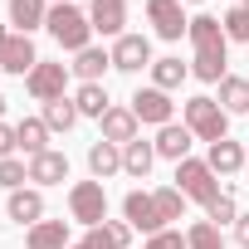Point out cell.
<instances>
[{"label":"cell","mask_w":249,"mask_h":249,"mask_svg":"<svg viewBox=\"0 0 249 249\" xmlns=\"http://www.w3.org/2000/svg\"><path fill=\"white\" fill-rule=\"evenodd\" d=\"M191 127H186V122H166V127H157V157H166V161H186L191 157Z\"/></svg>","instance_id":"obj_13"},{"label":"cell","mask_w":249,"mask_h":249,"mask_svg":"<svg viewBox=\"0 0 249 249\" xmlns=\"http://www.w3.org/2000/svg\"><path fill=\"white\" fill-rule=\"evenodd\" d=\"M69 54H83L88 49V39H93V20H88V10H78V5H49V25H44Z\"/></svg>","instance_id":"obj_2"},{"label":"cell","mask_w":249,"mask_h":249,"mask_svg":"<svg viewBox=\"0 0 249 249\" xmlns=\"http://www.w3.org/2000/svg\"><path fill=\"white\" fill-rule=\"evenodd\" d=\"M205 220L220 230V225H230V220H239V210H234V196H220V200H210L205 205Z\"/></svg>","instance_id":"obj_33"},{"label":"cell","mask_w":249,"mask_h":249,"mask_svg":"<svg viewBox=\"0 0 249 249\" xmlns=\"http://www.w3.org/2000/svg\"><path fill=\"white\" fill-rule=\"evenodd\" d=\"M30 181H35V191L69 181V157H64V152H39V157H30Z\"/></svg>","instance_id":"obj_15"},{"label":"cell","mask_w":249,"mask_h":249,"mask_svg":"<svg viewBox=\"0 0 249 249\" xmlns=\"http://www.w3.org/2000/svg\"><path fill=\"white\" fill-rule=\"evenodd\" d=\"M239 5H249V0H239Z\"/></svg>","instance_id":"obj_40"},{"label":"cell","mask_w":249,"mask_h":249,"mask_svg":"<svg viewBox=\"0 0 249 249\" xmlns=\"http://www.w3.org/2000/svg\"><path fill=\"white\" fill-rule=\"evenodd\" d=\"M73 122H78V107H73V98L44 103V127H49V132H69Z\"/></svg>","instance_id":"obj_27"},{"label":"cell","mask_w":249,"mask_h":249,"mask_svg":"<svg viewBox=\"0 0 249 249\" xmlns=\"http://www.w3.org/2000/svg\"><path fill=\"white\" fill-rule=\"evenodd\" d=\"M69 215L83 220L88 230H98V225L107 220V191H103V181H78V186H69Z\"/></svg>","instance_id":"obj_5"},{"label":"cell","mask_w":249,"mask_h":249,"mask_svg":"<svg viewBox=\"0 0 249 249\" xmlns=\"http://www.w3.org/2000/svg\"><path fill=\"white\" fill-rule=\"evenodd\" d=\"M25 181H30V166H25V161H15V157L0 161V186H5V191H20Z\"/></svg>","instance_id":"obj_32"},{"label":"cell","mask_w":249,"mask_h":249,"mask_svg":"<svg viewBox=\"0 0 249 249\" xmlns=\"http://www.w3.org/2000/svg\"><path fill=\"white\" fill-rule=\"evenodd\" d=\"M152 200H157V210H161V220H181V215H186V196H181L176 186H161V191H157Z\"/></svg>","instance_id":"obj_31"},{"label":"cell","mask_w":249,"mask_h":249,"mask_svg":"<svg viewBox=\"0 0 249 249\" xmlns=\"http://www.w3.org/2000/svg\"><path fill=\"white\" fill-rule=\"evenodd\" d=\"M0 122H5V98H0Z\"/></svg>","instance_id":"obj_38"},{"label":"cell","mask_w":249,"mask_h":249,"mask_svg":"<svg viewBox=\"0 0 249 249\" xmlns=\"http://www.w3.org/2000/svg\"><path fill=\"white\" fill-rule=\"evenodd\" d=\"M220 25H225V39H239V44H249V5H230Z\"/></svg>","instance_id":"obj_30"},{"label":"cell","mask_w":249,"mask_h":249,"mask_svg":"<svg viewBox=\"0 0 249 249\" xmlns=\"http://www.w3.org/2000/svg\"><path fill=\"white\" fill-rule=\"evenodd\" d=\"M205 161H210V171H215V176H234V171H244L249 152H244L239 142H230V137H225V142H210V157H205Z\"/></svg>","instance_id":"obj_16"},{"label":"cell","mask_w":249,"mask_h":249,"mask_svg":"<svg viewBox=\"0 0 249 249\" xmlns=\"http://www.w3.org/2000/svg\"><path fill=\"white\" fill-rule=\"evenodd\" d=\"M132 225L127 220H103L98 230H88V249H127Z\"/></svg>","instance_id":"obj_20"},{"label":"cell","mask_w":249,"mask_h":249,"mask_svg":"<svg viewBox=\"0 0 249 249\" xmlns=\"http://www.w3.org/2000/svg\"><path fill=\"white\" fill-rule=\"evenodd\" d=\"M83 83H103V69H112V54H103V49H83V54H73V64H69Z\"/></svg>","instance_id":"obj_23"},{"label":"cell","mask_w":249,"mask_h":249,"mask_svg":"<svg viewBox=\"0 0 249 249\" xmlns=\"http://www.w3.org/2000/svg\"><path fill=\"white\" fill-rule=\"evenodd\" d=\"M15 142H20V152H30V157L49 152V147H44V142H49V127H44V117H25L20 127H15Z\"/></svg>","instance_id":"obj_26"},{"label":"cell","mask_w":249,"mask_h":249,"mask_svg":"<svg viewBox=\"0 0 249 249\" xmlns=\"http://www.w3.org/2000/svg\"><path fill=\"white\" fill-rule=\"evenodd\" d=\"M15 147H20V142H15V127H5V122H0V161H5Z\"/></svg>","instance_id":"obj_35"},{"label":"cell","mask_w":249,"mask_h":249,"mask_svg":"<svg viewBox=\"0 0 249 249\" xmlns=\"http://www.w3.org/2000/svg\"><path fill=\"white\" fill-rule=\"evenodd\" d=\"M230 117L234 112H249V78H239V73H225L220 78V98H215Z\"/></svg>","instance_id":"obj_21"},{"label":"cell","mask_w":249,"mask_h":249,"mask_svg":"<svg viewBox=\"0 0 249 249\" xmlns=\"http://www.w3.org/2000/svg\"><path fill=\"white\" fill-rule=\"evenodd\" d=\"M69 249H88V239H78V244H69Z\"/></svg>","instance_id":"obj_37"},{"label":"cell","mask_w":249,"mask_h":249,"mask_svg":"<svg viewBox=\"0 0 249 249\" xmlns=\"http://www.w3.org/2000/svg\"><path fill=\"white\" fill-rule=\"evenodd\" d=\"M147 20H152V30H157L161 39H181V35L191 30L181 0H147Z\"/></svg>","instance_id":"obj_11"},{"label":"cell","mask_w":249,"mask_h":249,"mask_svg":"<svg viewBox=\"0 0 249 249\" xmlns=\"http://www.w3.org/2000/svg\"><path fill=\"white\" fill-rule=\"evenodd\" d=\"M88 171H93V181H107V176H117L122 171V147H112V142H93L88 147Z\"/></svg>","instance_id":"obj_17"},{"label":"cell","mask_w":249,"mask_h":249,"mask_svg":"<svg viewBox=\"0 0 249 249\" xmlns=\"http://www.w3.org/2000/svg\"><path fill=\"white\" fill-rule=\"evenodd\" d=\"M181 5H196V0H181Z\"/></svg>","instance_id":"obj_39"},{"label":"cell","mask_w":249,"mask_h":249,"mask_svg":"<svg viewBox=\"0 0 249 249\" xmlns=\"http://www.w3.org/2000/svg\"><path fill=\"white\" fill-rule=\"evenodd\" d=\"M137 112L132 107H107L103 112V142H112V147H127V142H137Z\"/></svg>","instance_id":"obj_12"},{"label":"cell","mask_w":249,"mask_h":249,"mask_svg":"<svg viewBox=\"0 0 249 249\" xmlns=\"http://www.w3.org/2000/svg\"><path fill=\"white\" fill-rule=\"evenodd\" d=\"M122 215H127V225H132V230H142L147 239L166 230V220H161L157 200H152V196H142V191H127V200H122Z\"/></svg>","instance_id":"obj_9"},{"label":"cell","mask_w":249,"mask_h":249,"mask_svg":"<svg viewBox=\"0 0 249 249\" xmlns=\"http://www.w3.org/2000/svg\"><path fill=\"white\" fill-rule=\"evenodd\" d=\"M88 20L98 35H117L122 39V25H127V0H93L88 5Z\"/></svg>","instance_id":"obj_14"},{"label":"cell","mask_w":249,"mask_h":249,"mask_svg":"<svg viewBox=\"0 0 249 249\" xmlns=\"http://www.w3.org/2000/svg\"><path fill=\"white\" fill-rule=\"evenodd\" d=\"M186 249H225V234L210 225V220H196L186 230Z\"/></svg>","instance_id":"obj_29"},{"label":"cell","mask_w":249,"mask_h":249,"mask_svg":"<svg viewBox=\"0 0 249 249\" xmlns=\"http://www.w3.org/2000/svg\"><path fill=\"white\" fill-rule=\"evenodd\" d=\"M25 244L30 249H69V225L64 220H39V225H30Z\"/></svg>","instance_id":"obj_19"},{"label":"cell","mask_w":249,"mask_h":249,"mask_svg":"<svg viewBox=\"0 0 249 249\" xmlns=\"http://www.w3.org/2000/svg\"><path fill=\"white\" fill-rule=\"evenodd\" d=\"M132 112H137V122H152V127H166L171 122V112H176V103H171V93L166 88H137L132 93Z\"/></svg>","instance_id":"obj_7"},{"label":"cell","mask_w":249,"mask_h":249,"mask_svg":"<svg viewBox=\"0 0 249 249\" xmlns=\"http://www.w3.org/2000/svg\"><path fill=\"white\" fill-rule=\"evenodd\" d=\"M152 161H157V147H152V142H142V137L122 147V171H127V176H137V181L152 171Z\"/></svg>","instance_id":"obj_24"},{"label":"cell","mask_w":249,"mask_h":249,"mask_svg":"<svg viewBox=\"0 0 249 249\" xmlns=\"http://www.w3.org/2000/svg\"><path fill=\"white\" fill-rule=\"evenodd\" d=\"M64 83H69V64H35L30 73H25V88H30V98L35 103H59L64 98Z\"/></svg>","instance_id":"obj_6"},{"label":"cell","mask_w":249,"mask_h":249,"mask_svg":"<svg viewBox=\"0 0 249 249\" xmlns=\"http://www.w3.org/2000/svg\"><path fill=\"white\" fill-rule=\"evenodd\" d=\"M234 239L249 249V215H239V220H234Z\"/></svg>","instance_id":"obj_36"},{"label":"cell","mask_w":249,"mask_h":249,"mask_svg":"<svg viewBox=\"0 0 249 249\" xmlns=\"http://www.w3.org/2000/svg\"><path fill=\"white\" fill-rule=\"evenodd\" d=\"M157 59H152V44H147V35H122L117 44H112V69H122V73H142V69H152Z\"/></svg>","instance_id":"obj_10"},{"label":"cell","mask_w":249,"mask_h":249,"mask_svg":"<svg viewBox=\"0 0 249 249\" xmlns=\"http://www.w3.org/2000/svg\"><path fill=\"white\" fill-rule=\"evenodd\" d=\"M39 64L30 35H10V30H0V73H30Z\"/></svg>","instance_id":"obj_8"},{"label":"cell","mask_w":249,"mask_h":249,"mask_svg":"<svg viewBox=\"0 0 249 249\" xmlns=\"http://www.w3.org/2000/svg\"><path fill=\"white\" fill-rule=\"evenodd\" d=\"M244 171H249V161H244Z\"/></svg>","instance_id":"obj_42"},{"label":"cell","mask_w":249,"mask_h":249,"mask_svg":"<svg viewBox=\"0 0 249 249\" xmlns=\"http://www.w3.org/2000/svg\"><path fill=\"white\" fill-rule=\"evenodd\" d=\"M147 249H186V234L161 230V234H152V239H147Z\"/></svg>","instance_id":"obj_34"},{"label":"cell","mask_w":249,"mask_h":249,"mask_svg":"<svg viewBox=\"0 0 249 249\" xmlns=\"http://www.w3.org/2000/svg\"><path fill=\"white\" fill-rule=\"evenodd\" d=\"M59 5H69V0H59Z\"/></svg>","instance_id":"obj_41"},{"label":"cell","mask_w":249,"mask_h":249,"mask_svg":"<svg viewBox=\"0 0 249 249\" xmlns=\"http://www.w3.org/2000/svg\"><path fill=\"white\" fill-rule=\"evenodd\" d=\"M181 78H186V64H181L176 54L152 64V83H157V88H166V93H171V88H181Z\"/></svg>","instance_id":"obj_28"},{"label":"cell","mask_w":249,"mask_h":249,"mask_svg":"<svg viewBox=\"0 0 249 249\" xmlns=\"http://www.w3.org/2000/svg\"><path fill=\"white\" fill-rule=\"evenodd\" d=\"M176 191H181L186 200H200V205H210V200H220V181H215V171H210V161H196V157H186V161H176Z\"/></svg>","instance_id":"obj_4"},{"label":"cell","mask_w":249,"mask_h":249,"mask_svg":"<svg viewBox=\"0 0 249 249\" xmlns=\"http://www.w3.org/2000/svg\"><path fill=\"white\" fill-rule=\"evenodd\" d=\"M10 25H20V35L49 25V5L44 0H10Z\"/></svg>","instance_id":"obj_22"},{"label":"cell","mask_w":249,"mask_h":249,"mask_svg":"<svg viewBox=\"0 0 249 249\" xmlns=\"http://www.w3.org/2000/svg\"><path fill=\"white\" fill-rule=\"evenodd\" d=\"M191 44H196V64H191V73L196 78H205V83H220L225 78V54H230V39H225V25L215 20V15H191Z\"/></svg>","instance_id":"obj_1"},{"label":"cell","mask_w":249,"mask_h":249,"mask_svg":"<svg viewBox=\"0 0 249 249\" xmlns=\"http://www.w3.org/2000/svg\"><path fill=\"white\" fill-rule=\"evenodd\" d=\"M5 210H10L15 225H39V220H44V196L20 186V191H10V205H5Z\"/></svg>","instance_id":"obj_18"},{"label":"cell","mask_w":249,"mask_h":249,"mask_svg":"<svg viewBox=\"0 0 249 249\" xmlns=\"http://www.w3.org/2000/svg\"><path fill=\"white\" fill-rule=\"evenodd\" d=\"M186 127H191L200 142H225V137H230V112H225L215 98L200 93V98L186 103Z\"/></svg>","instance_id":"obj_3"},{"label":"cell","mask_w":249,"mask_h":249,"mask_svg":"<svg viewBox=\"0 0 249 249\" xmlns=\"http://www.w3.org/2000/svg\"><path fill=\"white\" fill-rule=\"evenodd\" d=\"M73 107H78V117H98V122H103V112H107L112 103H107V88H103V83H83V88L73 93Z\"/></svg>","instance_id":"obj_25"}]
</instances>
